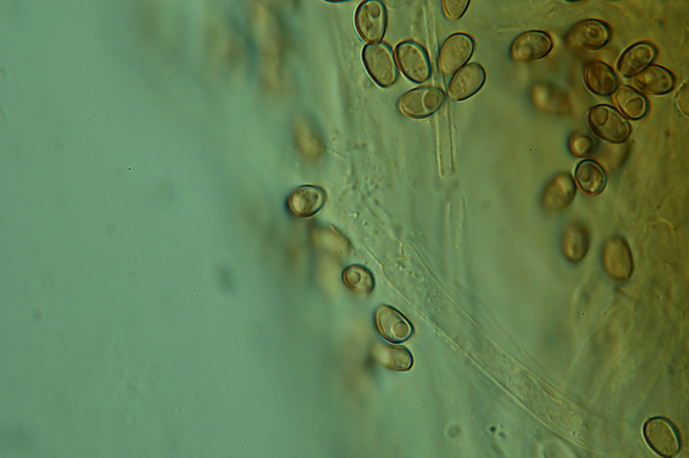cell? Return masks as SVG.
Here are the masks:
<instances>
[{
	"instance_id": "cell-8",
	"label": "cell",
	"mask_w": 689,
	"mask_h": 458,
	"mask_svg": "<svg viewBox=\"0 0 689 458\" xmlns=\"http://www.w3.org/2000/svg\"><path fill=\"white\" fill-rule=\"evenodd\" d=\"M611 37L609 26L598 20H585L574 24L565 42L573 48L597 51L604 48Z\"/></svg>"
},
{
	"instance_id": "cell-23",
	"label": "cell",
	"mask_w": 689,
	"mask_h": 458,
	"mask_svg": "<svg viewBox=\"0 0 689 458\" xmlns=\"http://www.w3.org/2000/svg\"><path fill=\"white\" fill-rule=\"evenodd\" d=\"M568 147L570 152L576 157H591L596 151V143L591 136L586 133H573L569 141Z\"/></svg>"
},
{
	"instance_id": "cell-19",
	"label": "cell",
	"mask_w": 689,
	"mask_h": 458,
	"mask_svg": "<svg viewBox=\"0 0 689 458\" xmlns=\"http://www.w3.org/2000/svg\"><path fill=\"white\" fill-rule=\"evenodd\" d=\"M633 83L644 92L655 96L668 94L675 88L673 75L659 66L648 67L634 78Z\"/></svg>"
},
{
	"instance_id": "cell-18",
	"label": "cell",
	"mask_w": 689,
	"mask_h": 458,
	"mask_svg": "<svg viewBox=\"0 0 689 458\" xmlns=\"http://www.w3.org/2000/svg\"><path fill=\"white\" fill-rule=\"evenodd\" d=\"M574 179L580 190L591 196L602 193L607 184L604 170L592 160L582 161L577 164Z\"/></svg>"
},
{
	"instance_id": "cell-6",
	"label": "cell",
	"mask_w": 689,
	"mask_h": 458,
	"mask_svg": "<svg viewBox=\"0 0 689 458\" xmlns=\"http://www.w3.org/2000/svg\"><path fill=\"white\" fill-rule=\"evenodd\" d=\"M474 42L464 33H455L443 42L439 55V68L444 78L449 79L470 60Z\"/></svg>"
},
{
	"instance_id": "cell-24",
	"label": "cell",
	"mask_w": 689,
	"mask_h": 458,
	"mask_svg": "<svg viewBox=\"0 0 689 458\" xmlns=\"http://www.w3.org/2000/svg\"><path fill=\"white\" fill-rule=\"evenodd\" d=\"M470 5L469 0H444L443 12L450 21H459L463 17Z\"/></svg>"
},
{
	"instance_id": "cell-14",
	"label": "cell",
	"mask_w": 689,
	"mask_h": 458,
	"mask_svg": "<svg viewBox=\"0 0 689 458\" xmlns=\"http://www.w3.org/2000/svg\"><path fill=\"white\" fill-rule=\"evenodd\" d=\"M326 202V192L316 186L305 185L297 188L288 198L287 206L292 214L300 218H309L320 212Z\"/></svg>"
},
{
	"instance_id": "cell-15",
	"label": "cell",
	"mask_w": 689,
	"mask_h": 458,
	"mask_svg": "<svg viewBox=\"0 0 689 458\" xmlns=\"http://www.w3.org/2000/svg\"><path fill=\"white\" fill-rule=\"evenodd\" d=\"M576 193L574 182L568 173L555 176L545 187L542 196V205L547 211L555 212L566 209Z\"/></svg>"
},
{
	"instance_id": "cell-17",
	"label": "cell",
	"mask_w": 689,
	"mask_h": 458,
	"mask_svg": "<svg viewBox=\"0 0 689 458\" xmlns=\"http://www.w3.org/2000/svg\"><path fill=\"white\" fill-rule=\"evenodd\" d=\"M584 81L592 93L601 97L611 96L619 86L614 71L608 65L598 61H591L585 66Z\"/></svg>"
},
{
	"instance_id": "cell-16",
	"label": "cell",
	"mask_w": 689,
	"mask_h": 458,
	"mask_svg": "<svg viewBox=\"0 0 689 458\" xmlns=\"http://www.w3.org/2000/svg\"><path fill=\"white\" fill-rule=\"evenodd\" d=\"M590 246V232L584 223H572L564 229L562 237V249L567 260L572 263H579L588 255Z\"/></svg>"
},
{
	"instance_id": "cell-10",
	"label": "cell",
	"mask_w": 689,
	"mask_h": 458,
	"mask_svg": "<svg viewBox=\"0 0 689 458\" xmlns=\"http://www.w3.org/2000/svg\"><path fill=\"white\" fill-rule=\"evenodd\" d=\"M602 262L608 275L615 280L625 281L632 275V256L628 244L619 237H613L606 242Z\"/></svg>"
},
{
	"instance_id": "cell-5",
	"label": "cell",
	"mask_w": 689,
	"mask_h": 458,
	"mask_svg": "<svg viewBox=\"0 0 689 458\" xmlns=\"http://www.w3.org/2000/svg\"><path fill=\"white\" fill-rule=\"evenodd\" d=\"M355 24L360 37L367 42L379 43L384 39L387 26V12L378 0L362 3L355 15Z\"/></svg>"
},
{
	"instance_id": "cell-13",
	"label": "cell",
	"mask_w": 689,
	"mask_h": 458,
	"mask_svg": "<svg viewBox=\"0 0 689 458\" xmlns=\"http://www.w3.org/2000/svg\"><path fill=\"white\" fill-rule=\"evenodd\" d=\"M657 50L648 42H639L629 46L619 57L617 69L625 78L639 75L656 60Z\"/></svg>"
},
{
	"instance_id": "cell-11",
	"label": "cell",
	"mask_w": 689,
	"mask_h": 458,
	"mask_svg": "<svg viewBox=\"0 0 689 458\" xmlns=\"http://www.w3.org/2000/svg\"><path fill=\"white\" fill-rule=\"evenodd\" d=\"M486 79V71L480 64H468L453 75L449 85L450 98L458 102L466 100L481 90Z\"/></svg>"
},
{
	"instance_id": "cell-22",
	"label": "cell",
	"mask_w": 689,
	"mask_h": 458,
	"mask_svg": "<svg viewBox=\"0 0 689 458\" xmlns=\"http://www.w3.org/2000/svg\"><path fill=\"white\" fill-rule=\"evenodd\" d=\"M347 287L358 294L368 295L375 289V278L372 273L362 266H348L342 276Z\"/></svg>"
},
{
	"instance_id": "cell-12",
	"label": "cell",
	"mask_w": 689,
	"mask_h": 458,
	"mask_svg": "<svg viewBox=\"0 0 689 458\" xmlns=\"http://www.w3.org/2000/svg\"><path fill=\"white\" fill-rule=\"evenodd\" d=\"M376 322L381 335L393 343L404 342L413 334V327L406 318L388 305L377 309Z\"/></svg>"
},
{
	"instance_id": "cell-4",
	"label": "cell",
	"mask_w": 689,
	"mask_h": 458,
	"mask_svg": "<svg viewBox=\"0 0 689 458\" xmlns=\"http://www.w3.org/2000/svg\"><path fill=\"white\" fill-rule=\"evenodd\" d=\"M396 62L403 74L415 84L428 82L433 75L430 57L420 44L406 41L396 48Z\"/></svg>"
},
{
	"instance_id": "cell-2",
	"label": "cell",
	"mask_w": 689,
	"mask_h": 458,
	"mask_svg": "<svg viewBox=\"0 0 689 458\" xmlns=\"http://www.w3.org/2000/svg\"><path fill=\"white\" fill-rule=\"evenodd\" d=\"M362 61L370 78L380 87H393L398 79V70L392 49L385 42L370 43L364 47Z\"/></svg>"
},
{
	"instance_id": "cell-21",
	"label": "cell",
	"mask_w": 689,
	"mask_h": 458,
	"mask_svg": "<svg viewBox=\"0 0 689 458\" xmlns=\"http://www.w3.org/2000/svg\"><path fill=\"white\" fill-rule=\"evenodd\" d=\"M373 356L377 362L394 371H407L413 366V357L403 347H393L379 343L374 348Z\"/></svg>"
},
{
	"instance_id": "cell-1",
	"label": "cell",
	"mask_w": 689,
	"mask_h": 458,
	"mask_svg": "<svg viewBox=\"0 0 689 458\" xmlns=\"http://www.w3.org/2000/svg\"><path fill=\"white\" fill-rule=\"evenodd\" d=\"M588 124L593 134L611 144H623L631 134L625 117L615 107L606 104L597 105L589 110Z\"/></svg>"
},
{
	"instance_id": "cell-9",
	"label": "cell",
	"mask_w": 689,
	"mask_h": 458,
	"mask_svg": "<svg viewBox=\"0 0 689 458\" xmlns=\"http://www.w3.org/2000/svg\"><path fill=\"white\" fill-rule=\"evenodd\" d=\"M552 49L553 41L548 33L528 31L514 40L510 47V56L514 61L534 62L545 59Z\"/></svg>"
},
{
	"instance_id": "cell-20",
	"label": "cell",
	"mask_w": 689,
	"mask_h": 458,
	"mask_svg": "<svg viewBox=\"0 0 689 458\" xmlns=\"http://www.w3.org/2000/svg\"><path fill=\"white\" fill-rule=\"evenodd\" d=\"M614 101L623 116L631 121H640L648 112L647 98L638 90L623 86L616 90Z\"/></svg>"
},
{
	"instance_id": "cell-3",
	"label": "cell",
	"mask_w": 689,
	"mask_h": 458,
	"mask_svg": "<svg viewBox=\"0 0 689 458\" xmlns=\"http://www.w3.org/2000/svg\"><path fill=\"white\" fill-rule=\"evenodd\" d=\"M446 99L444 92L435 87H421L405 93L398 100V109L405 117L422 120L441 109Z\"/></svg>"
},
{
	"instance_id": "cell-7",
	"label": "cell",
	"mask_w": 689,
	"mask_h": 458,
	"mask_svg": "<svg viewBox=\"0 0 689 458\" xmlns=\"http://www.w3.org/2000/svg\"><path fill=\"white\" fill-rule=\"evenodd\" d=\"M647 444L663 457L675 456L681 448L679 434L675 426L664 417L647 420L643 429Z\"/></svg>"
}]
</instances>
